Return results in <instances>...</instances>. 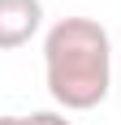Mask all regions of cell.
<instances>
[{
  "label": "cell",
  "mask_w": 121,
  "mask_h": 125,
  "mask_svg": "<svg viewBox=\"0 0 121 125\" xmlns=\"http://www.w3.org/2000/svg\"><path fill=\"white\" fill-rule=\"evenodd\" d=\"M43 78L65 112H86L108 99L112 39L95 17H60L43 39Z\"/></svg>",
  "instance_id": "6da1fadb"
},
{
  "label": "cell",
  "mask_w": 121,
  "mask_h": 125,
  "mask_svg": "<svg viewBox=\"0 0 121 125\" xmlns=\"http://www.w3.org/2000/svg\"><path fill=\"white\" fill-rule=\"evenodd\" d=\"M43 26V4L39 0H0V52L26 48Z\"/></svg>",
  "instance_id": "7a4b0ae2"
},
{
  "label": "cell",
  "mask_w": 121,
  "mask_h": 125,
  "mask_svg": "<svg viewBox=\"0 0 121 125\" xmlns=\"http://www.w3.org/2000/svg\"><path fill=\"white\" fill-rule=\"evenodd\" d=\"M0 125H69L65 112H30V116H0Z\"/></svg>",
  "instance_id": "3957f363"
}]
</instances>
